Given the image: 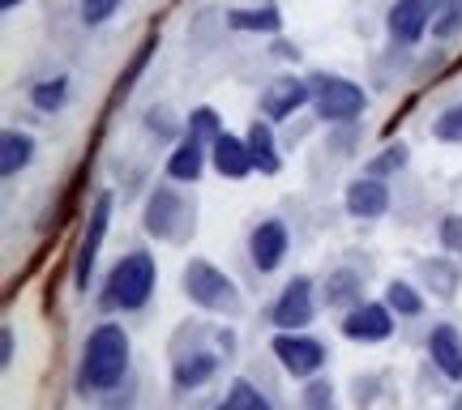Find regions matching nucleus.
<instances>
[{
  "mask_svg": "<svg viewBox=\"0 0 462 410\" xmlns=\"http://www.w3.org/2000/svg\"><path fill=\"white\" fill-rule=\"evenodd\" d=\"M125 368H129V333L120 325H99L82 351V389L86 394L116 389Z\"/></svg>",
  "mask_w": 462,
  "mask_h": 410,
  "instance_id": "1",
  "label": "nucleus"
},
{
  "mask_svg": "<svg viewBox=\"0 0 462 410\" xmlns=\"http://www.w3.org/2000/svg\"><path fill=\"white\" fill-rule=\"evenodd\" d=\"M154 291V257L150 252H129L112 265V278H107V308H142Z\"/></svg>",
  "mask_w": 462,
  "mask_h": 410,
  "instance_id": "2",
  "label": "nucleus"
},
{
  "mask_svg": "<svg viewBox=\"0 0 462 410\" xmlns=\"http://www.w3.org/2000/svg\"><path fill=\"white\" fill-rule=\"evenodd\" d=\"M309 90H313V107L326 124H351L368 107V95L360 86L346 82V77H334V73H313Z\"/></svg>",
  "mask_w": 462,
  "mask_h": 410,
  "instance_id": "3",
  "label": "nucleus"
},
{
  "mask_svg": "<svg viewBox=\"0 0 462 410\" xmlns=\"http://www.w3.org/2000/svg\"><path fill=\"white\" fill-rule=\"evenodd\" d=\"M184 296L206 312H236L240 308V287L210 261H189L184 265Z\"/></svg>",
  "mask_w": 462,
  "mask_h": 410,
  "instance_id": "4",
  "label": "nucleus"
},
{
  "mask_svg": "<svg viewBox=\"0 0 462 410\" xmlns=\"http://www.w3.org/2000/svg\"><path fill=\"white\" fill-rule=\"evenodd\" d=\"M107 223H112V193H99L95 205H90V223H86V235H82V244H78V257H73V287H78V291L90 287V274H95V261H99Z\"/></svg>",
  "mask_w": 462,
  "mask_h": 410,
  "instance_id": "5",
  "label": "nucleus"
},
{
  "mask_svg": "<svg viewBox=\"0 0 462 410\" xmlns=\"http://www.w3.org/2000/svg\"><path fill=\"white\" fill-rule=\"evenodd\" d=\"M193 214H189V201H180L171 188H154L146 201V231L159 235L167 244H180V235L189 231Z\"/></svg>",
  "mask_w": 462,
  "mask_h": 410,
  "instance_id": "6",
  "label": "nucleus"
},
{
  "mask_svg": "<svg viewBox=\"0 0 462 410\" xmlns=\"http://www.w3.org/2000/svg\"><path fill=\"white\" fill-rule=\"evenodd\" d=\"M274 355H279V363L291 377H313L317 368L326 363V346L309 338L304 329H282L274 338Z\"/></svg>",
  "mask_w": 462,
  "mask_h": 410,
  "instance_id": "7",
  "label": "nucleus"
},
{
  "mask_svg": "<svg viewBox=\"0 0 462 410\" xmlns=\"http://www.w3.org/2000/svg\"><path fill=\"white\" fill-rule=\"evenodd\" d=\"M313 316L317 308H313V282L309 278H291L282 287V296L274 299V308H270V321L279 329H304Z\"/></svg>",
  "mask_w": 462,
  "mask_h": 410,
  "instance_id": "8",
  "label": "nucleus"
},
{
  "mask_svg": "<svg viewBox=\"0 0 462 410\" xmlns=\"http://www.w3.org/2000/svg\"><path fill=\"white\" fill-rule=\"evenodd\" d=\"M441 5L446 0H398L390 17H385V26H390L398 43H420V34L429 31V22L441 14Z\"/></svg>",
  "mask_w": 462,
  "mask_h": 410,
  "instance_id": "9",
  "label": "nucleus"
},
{
  "mask_svg": "<svg viewBox=\"0 0 462 410\" xmlns=\"http://www.w3.org/2000/svg\"><path fill=\"white\" fill-rule=\"evenodd\" d=\"M390 304H356V308L343 316V333L351 342H385L390 329H394V316H390Z\"/></svg>",
  "mask_w": 462,
  "mask_h": 410,
  "instance_id": "10",
  "label": "nucleus"
},
{
  "mask_svg": "<svg viewBox=\"0 0 462 410\" xmlns=\"http://www.w3.org/2000/svg\"><path fill=\"white\" fill-rule=\"evenodd\" d=\"M304 103H313L309 82H300V77H279V82L265 86L262 112H265V120H287V115L296 112V107H304Z\"/></svg>",
  "mask_w": 462,
  "mask_h": 410,
  "instance_id": "11",
  "label": "nucleus"
},
{
  "mask_svg": "<svg viewBox=\"0 0 462 410\" xmlns=\"http://www.w3.org/2000/svg\"><path fill=\"white\" fill-rule=\"evenodd\" d=\"M390 210V188L377 176H360L346 184V214L351 218H381Z\"/></svg>",
  "mask_w": 462,
  "mask_h": 410,
  "instance_id": "12",
  "label": "nucleus"
},
{
  "mask_svg": "<svg viewBox=\"0 0 462 410\" xmlns=\"http://www.w3.org/2000/svg\"><path fill=\"white\" fill-rule=\"evenodd\" d=\"M248 252H253V265H257L262 274L279 269L282 257H287V227H282L279 218H270V223H262V227H253Z\"/></svg>",
  "mask_w": 462,
  "mask_h": 410,
  "instance_id": "13",
  "label": "nucleus"
},
{
  "mask_svg": "<svg viewBox=\"0 0 462 410\" xmlns=\"http://www.w3.org/2000/svg\"><path fill=\"white\" fill-rule=\"evenodd\" d=\"M210 159H215V171L227 176V180H245L253 171V154H248L245 137H231V132H218L210 141Z\"/></svg>",
  "mask_w": 462,
  "mask_h": 410,
  "instance_id": "14",
  "label": "nucleus"
},
{
  "mask_svg": "<svg viewBox=\"0 0 462 410\" xmlns=\"http://www.w3.org/2000/svg\"><path fill=\"white\" fill-rule=\"evenodd\" d=\"M429 355L446 380H462V338L454 325H437L429 333Z\"/></svg>",
  "mask_w": 462,
  "mask_h": 410,
  "instance_id": "15",
  "label": "nucleus"
},
{
  "mask_svg": "<svg viewBox=\"0 0 462 410\" xmlns=\"http://www.w3.org/2000/svg\"><path fill=\"white\" fill-rule=\"evenodd\" d=\"M31 159H34V137L31 132L5 129V137H0V176H17V171H26Z\"/></svg>",
  "mask_w": 462,
  "mask_h": 410,
  "instance_id": "16",
  "label": "nucleus"
},
{
  "mask_svg": "<svg viewBox=\"0 0 462 410\" xmlns=\"http://www.w3.org/2000/svg\"><path fill=\"white\" fill-rule=\"evenodd\" d=\"M248 154H253V171H262V176H279V150H274V132L270 124H253L248 129Z\"/></svg>",
  "mask_w": 462,
  "mask_h": 410,
  "instance_id": "17",
  "label": "nucleus"
},
{
  "mask_svg": "<svg viewBox=\"0 0 462 410\" xmlns=\"http://www.w3.org/2000/svg\"><path fill=\"white\" fill-rule=\"evenodd\" d=\"M227 26L231 31H253V34H279L282 17L274 5H265V9H231Z\"/></svg>",
  "mask_w": 462,
  "mask_h": 410,
  "instance_id": "18",
  "label": "nucleus"
},
{
  "mask_svg": "<svg viewBox=\"0 0 462 410\" xmlns=\"http://www.w3.org/2000/svg\"><path fill=\"white\" fill-rule=\"evenodd\" d=\"M215 372H218V355L193 351V355H184V360L176 363V385H180V389H193V385H206Z\"/></svg>",
  "mask_w": 462,
  "mask_h": 410,
  "instance_id": "19",
  "label": "nucleus"
},
{
  "mask_svg": "<svg viewBox=\"0 0 462 410\" xmlns=\"http://www.w3.org/2000/svg\"><path fill=\"white\" fill-rule=\"evenodd\" d=\"M201 159H206V154H201V141L189 137V141H180V146L171 150V159H167V176H171V180H198Z\"/></svg>",
  "mask_w": 462,
  "mask_h": 410,
  "instance_id": "20",
  "label": "nucleus"
},
{
  "mask_svg": "<svg viewBox=\"0 0 462 410\" xmlns=\"http://www.w3.org/2000/svg\"><path fill=\"white\" fill-rule=\"evenodd\" d=\"M65 95H69V77H48V82H39L31 90V103L39 112H56V107H65Z\"/></svg>",
  "mask_w": 462,
  "mask_h": 410,
  "instance_id": "21",
  "label": "nucleus"
},
{
  "mask_svg": "<svg viewBox=\"0 0 462 410\" xmlns=\"http://www.w3.org/2000/svg\"><path fill=\"white\" fill-rule=\"evenodd\" d=\"M385 304L394 312H402V316H420V308H424V299H420V291L411 282H390L385 287Z\"/></svg>",
  "mask_w": 462,
  "mask_h": 410,
  "instance_id": "22",
  "label": "nucleus"
},
{
  "mask_svg": "<svg viewBox=\"0 0 462 410\" xmlns=\"http://www.w3.org/2000/svg\"><path fill=\"white\" fill-rule=\"evenodd\" d=\"M223 410H270V402H265L248 380H236V385H231V394L223 397Z\"/></svg>",
  "mask_w": 462,
  "mask_h": 410,
  "instance_id": "23",
  "label": "nucleus"
},
{
  "mask_svg": "<svg viewBox=\"0 0 462 410\" xmlns=\"http://www.w3.org/2000/svg\"><path fill=\"white\" fill-rule=\"evenodd\" d=\"M218 132H223V124H218V115L210 112V107H198V112L189 115V137H193V141L206 146V141H215Z\"/></svg>",
  "mask_w": 462,
  "mask_h": 410,
  "instance_id": "24",
  "label": "nucleus"
},
{
  "mask_svg": "<svg viewBox=\"0 0 462 410\" xmlns=\"http://www.w3.org/2000/svg\"><path fill=\"white\" fill-rule=\"evenodd\" d=\"M402 163H407V146H390V150H381L377 159L368 163V176H377V180H385V176H394V171H402Z\"/></svg>",
  "mask_w": 462,
  "mask_h": 410,
  "instance_id": "25",
  "label": "nucleus"
},
{
  "mask_svg": "<svg viewBox=\"0 0 462 410\" xmlns=\"http://www.w3.org/2000/svg\"><path fill=\"white\" fill-rule=\"evenodd\" d=\"M432 132H437V141H449V146H458V141H462V103H458V107H449V112L437 115Z\"/></svg>",
  "mask_w": 462,
  "mask_h": 410,
  "instance_id": "26",
  "label": "nucleus"
},
{
  "mask_svg": "<svg viewBox=\"0 0 462 410\" xmlns=\"http://www.w3.org/2000/svg\"><path fill=\"white\" fill-rule=\"evenodd\" d=\"M458 31H462V0H446V5H441V14H437L432 34H437V39H454Z\"/></svg>",
  "mask_w": 462,
  "mask_h": 410,
  "instance_id": "27",
  "label": "nucleus"
},
{
  "mask_svg": "<svg viewBox=\"0 0 462 410\" xmlns=\"http://www.w3.org/2000/svg\"><path fill=\"white\" fill-rule=\"evenodd\" d=\"M356 291H360V278L356 274H330V282H326V299L330 304H351L356 299Z\"/></svg>",
  "mask_w": 462,
  "mask_h": 410,
  "instance_id": "28",
  "label": "nucleus"
},
{
  "mask_svg": "<svg viewBox=\"0 0 462 410\" xmlns=\"http://www.w3.org/2000/svg\"><path fill=\"white\" fill-rule=\"evenodd\" d=\"M304 410H334L330 380H309V389H304Z\"/></svg>",
  "mask_w": 462,
  "mask_h": 410,
  "instance_id": "29",
  "label": "nucleus"
},
{
  "mask_svg": "<svg viewBox=\"0 0 462 410\" xmlns=\"http://www.w3.org/2000/svg\"><path fill=\"white\" fill-rule=\"evenodd\" d=\"M429 282H432V291H437V296H454V287H458V274H454L449 265L432 261V265H429Z\"/></svg>",
  "mask_w": 462,
  "mask_h": 410,
  "instance_id": "30",
  "label": "nucleus"
},
{
  "mask_svg": "<svg viewBox=\"0 0 462 410\" xmlns=\"http://www.w3.org/2000/svg\"><path fill=\"white\" fill-rule=\"evenodd\" d=\"M120 9V0H82V22L86 26H99Z\"/></svg>",
  "mask_w": 462,
  "mask_h": 410,
  "instance_id": "31",
  "label": "nucleus"
},
{
  "mask_svg": "<svg viewBox=\"0 0 462 410\" xmlns=\"http://www.w3.org/2000/svg\"><path fill=\"white\" fill-rule=\"evenodd\" d=\"M441 244H446V252H462V218L458 214H449L446 223H441Z\"/></svg>",
  "mask_w": 462,
  "mask_h": 410,
  "instance_id": "32",
  "label": "nucleus"
},
{
  "mask_svg": "<svg viewBox=\"0 0 462 410\" xmlns=\"http://www.w3.org/2000/svg\"><path fill=\"white\" fill-rule=\"evenodd\" d=\"M0 355H5V363H14V329H5V333H0Z\"/></svg>",
  "mask_w": 462,
  "mask_h": 410,
  "instance_id": "33",
  "label": "nucleus"
},
{
  "mask_svg": "<svg viewBox=\"0 0 462 410\" xmlns=\"http://www.w3.org/2000/svg\"><path fill=\"white\" fill-rule=\"evenodd\" d=\"M17 5H22V0H0V9H17Z\"/></svg>",
  "mask_w": 462,
  "mask_h": 410,
  "instance_id": "34",
  "label": "nucleus"
}]
</instances>
